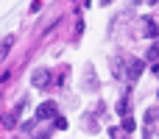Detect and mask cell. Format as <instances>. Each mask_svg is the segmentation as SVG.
Returning a JSON list of instances; mask_svg holds the SVG:
<instances>
[{
  "mask_svg": "<svg viewBox=\"0 0 159 139\" xmlns=\"http://www.w3.org/2000/svg\"><path fill=\"white\" fill-rule=\"evenodd\" d=\"M36 114H39V120H50V117H56V103H42Z\"/></svg>",
  "mask_w": 159,
  "mask_h": 139,
  "instance_id": "6da1fadb",
  "label": "cell"
},
{
  "mask_svg": "<svg viewBox=\"0 0 159 139\" xmlns=\"http://www.w3.org/2000/svg\"><path fill=\"white\" fill-rule=\"evenodd\" d=\"M140 70H143V64H140V61L134 59V61H131V67H129V72H131V78H137V75H140Z\"/></svg>",
  "mask_w": 159,
  "mask_h": 139,
  "instance_id": "7a4b0ae2",
  "label": "cell"
},
{
  "mask_svg": "<svg viewBox=\"0 0 159 139\" xmlns=\"http://www.w3.org/2000/svg\"><path fill=\"white\" fill-rule=\"evenodd\" d=\"M34 81H36V86H45V84H48V72H42V70H39V72L34 75Z\"/></svg>",
  "mask_w": 159,
  "mask_h": 139,
  "instance_id": "3957f363",
  "label": "cell"
},
{
  "mask_svg": "<svg viewBox=\"0 0 159 139\" xmlns=\"http://www.w3.org/2000/svg\"><path fill=\"white\" fill-rule=\"evenodd\" d=\"M112 139H123V134L120 131H112Z\"/></svg>",
  "mask_w": 159,
  "mask_h": 139,
  "instance_id": "277c9868",
  "label": "cell"
}]
</instances>
